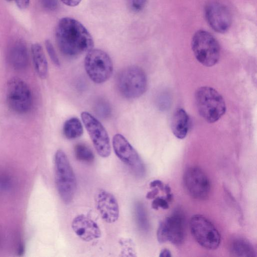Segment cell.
<instances>
[{
    "mask_svg": "<svg viewBox=\"0 0 257 257\" xmlns=\"http://www.w3.org/2000/svg\"><path fill=\"white\" fill-rule=\"evenodd\" d=\"M189 117L183 108H177L174 112L171 121V128L174 135L179 139L185 138L188 132Z\"/></svg>",
    "mask_w": 257,
    "mask_h": 257,
    "instance_id": "obj_17",
    "label": "cell"
},
{
    "mask_svg": "<svg viewBox=\"0 0 257 257\" xmlns=\"http://www.w3.org/2000/svg\"><path fill=\"white\" fill-rule=\"evenodd\" d=\"M17 7L20 9H26L29 5L30 0H15Z\"/></svg>",
    "mask_w": 257,
    "mask_h": 257,
    "instance_id": "obj_27",
    "label": "cell"
},
{
    "mask_svg": "<svg viewBox=\"0 0 257 257\" xmlns=\"http://www.w3.org/2000/svg\"><path fill=\"white\" fill-rule=\"evenodd\" d=\"M159 256L160 257H171L172 256L171 252L167 248L163 249L160 253Z\"/></svg>",
    "mask_w": 257,
    "mask_h": 257,
    "instance_id": "obj_32",
    "label": "cell"
},
{
    "mask_svg": "<svg viewBox=\"0 0 257 257\" xmlns=\"http://www.w3.org/2000/svg\"><path fill=\"white\" fill-rule=\"evenodd\" d=\"M230 252L236 256H255L256 252L252 244L242 237L232 239L229 246Z\"/></svg>",
    "mask_w": 257,
    "mask_h": 257,
    "instance_id": "obj_19",
    "label": "cell"
},
{
    "mask_svg": "<svg viewBox=\"0 0 257 257\" xmlns=\"http://www.w3.org/2000/svg\"><path fill=\"white\" fill-rule=\"evenodd\" d=\"M43 5L47 8L52 9L55 5V0H41Z\"/></svg>",
    "mask_w": 257,
    "mask_h": 257,
    "instance_id": "obj_31",
    "label": "cell"
},
{
    "mask_svg": "<svg viewBox=\"0 0 257 257\" xmlns=\"http://www.w3.org/2000/svg\"><path fill=\"white\" fill-rule=\"evenodd\" d=\"M117 86L120 93L128 99L142 96L147 88V78L144 70L137 66L123 69L117 77Z\"/></svg>",
    "mask_w": 257,
    "mask_h": 257,
    "instance_id": "obj_5",
    "label": "cell"
},
{
    "mask_svg": "<svg viewBox=\"0 0 257 257\" xmlns=\"http://www.w3.org/2000/svg\"><path fill=\"white\" fill-rule=\"evenodd\" d=\"M65 5L74 7L78 5L82 0H60Z\"/></svg>",
    "mask_w": 257,
    "mask_h": 257,
    "instance_id": "obj_29",
    "label": "cell"
},
{
    "mask_svg": "<svg viewBox=\"0 0 257 257\" xmlns=\"http://www.w3.org/2000/svg\"><path fill=\"white\" fill-rule=\"evenodd\" d=\"M55 38L61 52L70 57L87 53L94 46L93 38L87 29L80 22L70 17L59 21L55 29Z\"/></svg>",
    "mask_w": 257,
    "mask_h": 257,
    "instance_id": "obj_1",
    "label": "cell"
},
{
    "mask_svg": "<svg viewBox=\"0 0 257 257\" xmlns=\"http://www.w3.org/2000/svg\"><path fill=\"white\" fill-rule=\"evenodd\" d=\"M8 59L14 69L19 70L25 69L28 63V54L24 44L21 42L15 43L9 50Z\"/></svg>",
    "mask_w": 257,
    "mask_h": 257,
    "instance_id": "obj_16",
    "label": "cell"
},
{
    "mask_svg": "<svg viewBox=\"0 0 257 257\" xmlns=\"http://www.w3.org/2000/svg\"><path fill=\"white\" fill-rule=\"evenodd\" d=\"M191 48L196 59L203 66H213L219 60V44L215 38L206 31L200 30L194 34Z\"/></svg>",
    "mask_w": 257,
    "mask_h": 257,
    "instance_id": "obj_4",
    "label": "cell"
},
{
    "mask_svg": "<svg viewBox=\"0 0 257 257\" xmlns=\"http://www.w3.org/2000/svg\"><path fill=\"white\" fill-rule=\"evenodd\" d=\"M7 1H12V0H7Z\"/></svg>",
    "mask_w": 257,
    "mask_h": 257,
    "instance_id": "obj_33",
    "label": "cell"
},
{
    "mask_svg": "<svg viewBox=\"0 0 257 257\" xmlns=\"http://www.w3.org/2000/svg\"><path fill=\"white\" fill-rule=\"evenodd\" d=\"M150 186L151 188H155L157 187L161 190L164 191L165 185L161 180H155L150 183Z\"/></svg>",
    "mask_w": 257,
    "mask_h": 257,
    "instance_id": "obj_28",
    "label": "cell"
},
{
    "mask_svg": "<svg viewBox=\"0 0 257 257\" xmlns=\"http://www.w3.org/2000/svg\"><path fill=\"white\" fill-rule=\"evenodd\" d=\"M185 188L189 195L198 200H204L210 191V181L203 171L198 167L186 169L183 175Z\"/></svg>",
    "mask_w": 257,
    "mask_h": 257,
    "instance_id": "obj_12",
    "label": "cell"
},
{
    "mask_svg": "<svg viewBox=\"0 0 257 257\" xmlns=\"http://www.w3.org/2000/svg\"><path fill=\"white\" fill-rule=\"evenodd\" d=\"M84 65L89 78L94 83L106 81L113 72V63L108 54L101 49H92L85 57Z\"/></svg>",
    "mask_w": 257,
    "mask_h": 257,
    "instance_id": "obj_6",
    "label": "cell"
},
{
    "mask_svg": "<svg viewBox=\"0 0 257 257\" xmlns=\"http://www.w3.org/2000/svg\"><path fill=\"white\" fill-rule=\"evenodd\" d=\"M56 186L62 201L68 204L73 200L76 190L75 174L65 153L58 150L54 156Z\"/></svg>",
    "mask_w": 257,
    "mask_h": 257,
    "instance_id": "obj_2",
    "label": "cell"
},
{
    "mask_svg": "<svg viewBox=\"0 0 257 257\" xmlns=\"http://www.w3.org/2000/svg\"><path fill=\"white\" fill-rule=\"evenodd\" d=\"M31 54L35 70L40 77L45 78L48 73L47 61L42 47L39 43L31 46Z\"/></svg>",
    "mask_w": 257,
    "mask_h": 257,
    "instance_id": "obj_18",
    "label": "cell"
},
{
    "mask_svg": "<svg viewBox=\"0 0 257 257\" xmlns=\"http://www.w3.org/2000/svg\"><path fill=\"white\" fill-rule=\"evenodd\" d=\"M185 235V219L183 213L176 210L161 221L157 231L158 241L162 243L170 241L180 245L184 240Z\"/></svg>",
    "mask_w": 257,
    "mask_h": 257,
    "instance_id": "obj_8",
    "label": "cell"
},
{
    "mask_svg": "<svg viewBox=\"0 0 257 257\" xmlns=\"http://www.w3.org/2000/svg\"><path fill=\"white\" fill-rule=\"evenodd\" d=\"M112 146L116 156L139 177L145 173L144 164L138 153L126 139L120 134L112 138Z\"/></svg>",
    "mask_w": 257,
    "mask_h": 257,
    "instance_id": "obj_10",
    "label": "cell"
},
{
    "mask_svg": "<svg viewBox=\"0 0 257 257\" xmlns=\"http://www.w3.org/2000/svg\"><path fill=\"white\" fill-rule=\"evenodd\" d=\"M135 214L137 223L139 228L144 232L149 229V222L144 205L137 202L135 206Z\"/></svg>",
    "mask_w": 257,
    "mask_h": 257,
    "instance_id": "obj_21",
    "label": "cell"
},
{
    "mask_svg": "<svg viewBox=\"0 0 257 257\" xmlns=\"http://www.w3.org/2000/svg\"><path fill=\"white\" fill-rule=\"evenodd\" d=\"M74 154L76 158L82 162L91 163L94 159L91 150L84 144L79 143L75 146Z\"/></svg>",
    "mask_w": 257,
    "mask_h": 257,
    "instance_id": "obj_22",
    "label": "cell"
},
{
    "mask_svg": "<svg viewBox=\"0 0 257 257\" xmlns=\"http://www.w3.org/2000/svg\"><path fill=\"white\" fill-rule=\"evenodd\" d=\"M195 101L199 114L209 123L217 121L226 111L223 97L212 87L199 88L195 93Z\"/></svg>",
    "mask_w": 257,
    "mask_h": 257,
    "instance_id": "obj_3",
    "label": "cell"
},
{
    "mask_svg": "<svg viewBox=\"0 0 257 257\" xmlns=\"http://www.w3.org/2000/svg\"><path fill=\"white\" fill-rule=\"evenodd\" d=\"M147 0H127V5L134 12H140L145 7Z\"/></svg>",
    "mask_w": 257,
    "mask_h": 257,
    "instance_id": "obj_25",
    "label": "cell"
},
{
    "mask_svg": "<svg viewBox=\"0 0 257 257\" xmlns=\"http://www.w3.org/2000/svg\"><path fill=\"white\" fill-rule=\"evenodd\" d=\"M204 14L207 23L215 32L224 33L230 27L231 15L224 5L211 2L205 7Z\"/></svg>",
    "mask_w": 257,
    "mask_h": 257,
    "instance_id": "obj_13",
    "label": "cell"
},
{
    "mask_svg": "<svg viewBox=\"0 0 257 257\" xmlns=\"http://www.w3.org/2000/svg\"><path fill=\"white\" fill-rule=\"evenodd\" d=\"M7 101L9 107L18 113H25L31 108L32 96L27 84L18 78H13L8 82Z\"/></svg>",
    "mask_w": 257,
    "mask_h": 257,
    "instance_id": "obj_9",
    "label": "cell"
},
{
    "mask_svg": "<svg viewBox=\"0 0 257 257\" xmlns=\"http://www.w3.org/2000/svg\"><path fill=\"white\" fill-rule=\"evenodd\" d=\"M95 107L97 114L102 118L107 117L111 113L110 106L105 101H99Z\"/></svg>",
    "mask_w": 257,
    "mask_h": 257,
    "instance_id": "obj_23",
    "label": "cell"
},
{
    "mask_svg": "<svg viewBox=\"0 0 257 257\" xmlns=\"http://www.w3.org/2000/svg\"><path fill=\"white\" fill-rule=\"evenodd\" d=\"M152 207L156 210L158 209L159 207L167 209L169 207V202L163 197H157L153 201Z\"/></svg>",
    "mask_w": 257,
    "mask_h": 257,
    "instance_id": "obj_26",
    "label": "cell"
},
{
    "mask_svg": "<svg viewBox=\"0 0 257 257\" xmlns=\"http://www.w3.org/2000/svg\"><path fill=\"white\" fill-rule=\"evenodd\" d=\"M159 193V189L157 188H154L151 191L148 192L146 195V198L149 199L155 198Z\"/></svg>",
    "mask_w": 257,
    "mask_h": 257,
    "instance_id": "obj_30",
    "label": "cell"
},
{
    "mask_svg": "<svg viewBox=\"0 0 257 257\" xmlns=\"http://www.w3.org/2000/svg\"><path fill=\"white\" fill-rule=\"evenodd\" d=\"M95 204L102 219L106 222L112 223L119 217V207L115 197L110 192L99 189L97 192Z\"/></svg>",
    "mask_w": 257,
    "mask_h": 257,
    "instance_id": "obj_14",
    "label": "cell"
},
{
    "mask_svg": "<svg viewBox=\"0 0 257 257\" xmlns=\"http://www.w3.org/2000/svg\"><path fill=\"white\" fill-rule=\"evenodd\" d=\"M45 46L47 53L52 62L56 66H59L60 65V61L51 41H50L49 40H46Z\"/></svg>",
    "mask_w": 257,
    "mask_h": 257,
    "instance_id": "obj_24",
    "label": "cell"
},
{
    "mask_svg": "<svg viewBox=\"0 0 257 257\" xmlns=\"http://www.w3.org/2000/svg\"><path fill=\"white\" fill-rule=\"evenodd\" d=\"M72 228L76 235L85 241H90L101 236L98 224L91 218L84 215L76 216L72 222Z\"/></svg>",
    "mask_w": 257,
    "mask_h": 257,
    "instance_id": "obj_15",
    "label": "cell"
},
{
    "mask_svg": "<svg viewBox=\"0 0 257 257\" xmlns=\"http://www.w3.org/2000/svg\"><path fill=\"white\" fill-rule=\"evenodd\" d=\"M83 130L82 123L77 117H71L67 119L63 126V134L69 140L77 139L82 136Z\"/></svg>",
    "mask_w": 257,
    "mask_h": 257,
    "instance_id": "obj_20",
    "label": "cell"
},
{
    "mask_svg": "<svg viewBox=\"0 0 257 257\" xmlns=\"http://www.w3.org/2000/svg\"><path fill=\"white\" fill-rule=\"evenodd\" d=\"M81 117L98 154L103 158L108 157L110 154V141L104 126L88 112H82Z\"/></svg>",
    "mask_w": 257,
    "mask_h": 257,
    "instance_id": "obj_11",
    "label": "cell"
},
{
    "mask_svg": "<svg viewBox=\"0 0 257 257\" xmlns=\"http://www.w3.org/2000/svg\"><path fill=\"white\" fill-rule=\"evenodd\" d=\"M191 234L197 243L208 250L217 249L220 243V233L214 224L202 215H193L190 221Z\"/></svg>",
    "mask_w": 257,
    "mask_h": 257,
    "instance_id": "obj_7",
    "label": "cell"
}]
</instances>
